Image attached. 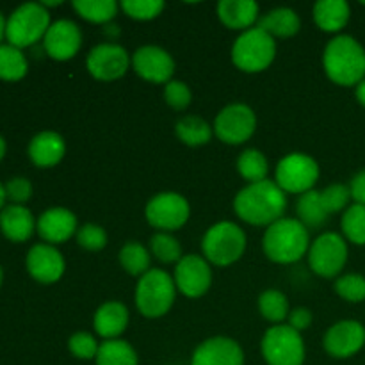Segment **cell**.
I'll return each instance as SVG.
<instances>
[{"instance_id": "obj_23", "label": "cell", "mask_w": 365, "mask_h": 365, "mask_svg": "<svg viewBox=\"0 0 365 365\" xmlns=\"http://www.w3.org/2000/svg\"><path fill=\"white\" fill-rule=\"evenodd\" d=\"M95 330L100 337L113 341L118 335L125 331L128 324V310L123 303L120 302H109L103 303L95 314Z\"/></svg>"}, {"instance_id": "obj_2", "label": "cell", "mask_w": 365, "mask_h": 365, "mask_svg": "<svg viewBox=\"0 0 365 365\" xmlns=\"http://www.w3.org/2000/svg\"><path fill=\"white\" fill-rule=\"evenodd\" d=\"M324 71L341 86H356L365 77V50L351 36H337L324 48Z\"/></svg>"}, {"instance_id": "obj_50", "label": "cell", "mask_w": 365, "mask_h": 365, "mask_svg": "<svg viewBox=\"0 0 365 365\" xmlns=\"http://www.w3.org/2000/svg\"><path fill=\"white\" fill-rule=\"evenodd\" d=\"M2 277H4V273H2V267H0V285H2Z\"/></svg>"}, {"instance_id": "obj_43", "label": "cell", "mask_w": 365, "mask_h": 365, "mask_svg": "<svg viewBox=\"0 0 365 365\" xmlns=\"http://www.w3.org/2000/svg\"><path fill=\"white\" fill-rule=\"evenodd\" d=\"M32 195V185L27 178H13L6 184V198L13 202V205H21Z\"/></svg>"}, {"instance_id": "obj_9", "label": "cell", "mask_w": 365, "mask_h": 365, "mask_svg": "<svg viewBox=\"0 0 365 365\" xmlns=\"http://www.w3.org/2000/svg\"><path fill=\"white\" fill-rule=\"evenodd\" d=\"M319 178V166L305 153H289L277 166V184L284 192L305 195Z\"/></svg>"}, {"instance_id": "obj_28", "label": "cell", "mask_w": 365, "mask_h": 365, "mask_svg": "<svg viewBox=\"0 0 365 365\" xmlns=\"http://www.w3.org/2000/svg\"><path fill=\"white\" fill-rule=\"evenodd\" d=\"M96 365H138V355L128 342L106 341L100 344L98 355H96Z\"/></svg>"}, {"instance_id": "obj_3", "label": "cell", "mask_w": 365, "mask_h": 365, "mask_svg": "<svg viewBox=\"0 0 365 365\" xmlns=\"http://www.w3.org/2000/svg\"><path fill=\"white\" fill-rule=\"evenodd\" d=\"M264 253L277 264H292L310 250V235L299 220L282 217L264 234Z\"/></svg>"}, {"instance_id": "obj_6", "label": "cell", "mask_w": 365, "mask_h": 365, "mask_svg": "<svg viewBox=\"0 0 365 365\" xmlns=\"http://www.w3.org/2000/svg\"><path fill=\"white\" fill-rule=\"evenodd\" d=\"M50 13L41 4L27 2L14 9L6 24V38L16 48L31 46L45 38L50 29Z\"/></svg>"}, {"instance_id": "obj_11", "label": "cell", "mask_w": 365, "mask_h": 365, "mask_svg": "<svg viewBox=\"0 0 365 365\" xmlns=\"http://www.w3.org/2000/svg\"><path fill=\"white\" fill-rule=\"evenodd\" d=\"M189 203L184 196L177 192H160L153 196L146 205V220L153 228L171 232L184 227L189 220Z\"/></svg>"}, {"instance_id": "obj_47", "label": "cell", "mask_w": 365, "mask_h": 365, "mask_svg": "<svg viewBox=\"0 0 365 365\" xmlns=\"http://www.w3.org/2000/svg\"><path fill=\"white\" fill-rule=\"evenodd\" d=\"M4 202H6V187H4V185L0 184V210H2Z\"/></svg>"}, {"instance_id": "obj_21", "label": "cell", "mask_w": 365, "mask_h": 365, "mask_svg": "<svg viewBox=\"0 0 365 365\" xmlns=\"http://www.w3.org/2000/svg\"><path fill=\"white\" fill-rule=\"evenodd\" d=\"M66 153L64 139L56 132H41L29 145V157L39 168H50L61 163Z\"/></svg>"}, {"instance_id": "obj_1", "label": "cell", "mask_w": 365, "mask_h": 365, "mask_svg": "<svg viewBox=\"0 0 365 365\" xmlns=\"http://www.w3.org/2000/svg\"><path fill=\"white\" fill-rule=\"evenodd\" d=\"M234 209L235 214L246 223L269 227L284 217L287 209V196L278 187L277 182H257L237 192Z\"/></svg>"}, {"instance_id": "obj_29", "label": "cell", "mask_w": 365, "mask_h": 365, "mask_svg": "<svg viewBox=\"0 0 365 365\" xmlns=\"http://www.w3.org/2000/svg\"><path fill=\"white\" fill-rule=\"evenodd\" d=\"M177 135L187 146H202L212 138V127L198 116H185L177 123Z\"/></svg>"}, {"instance_id": "obj_12", "label": "cell", "mask_w": 365, "mask_h": 365, "mask_svg": "<svg viewBox=\"0 0 365 365\" xmlns=\"http://www.w3.org/2000/svg\"><path fill=\"white\" fill-rule=\"evenodd\" d=\"M255 127V113L245 103H232L217 114L214 132L227 145H241L252 138Z\"/></svg>"}, {"instance_id": "obj_16", "label": "cell", "mask_w": 365, "mask_h": 365, "mask_svg": "<svg viewBox=\"0 0 365 365\" xmlns=\"http://www.w3.org/2000/svg\"><path fill=\"white\" fill-rule=\"evenodd\" d=\"M365 344V328L356 321H341L324 335V349L335 359H348Z\"/></svg>"}, {"instance_id": "obj_49", "label": "cell", "mask_w": 365, "mask_h": 365, "mask_svg": "<svg viewBox=\"0 0 365 365\" xmlns=\"http://www.w3.org/2000/svg\"><path fill=\"white\" fill-rule=\"evenodd\" d=\"M4 34H6V21H4V16L0 14V39H2Z\"/></svg>"}, {"instance_id": "obj_46", "label": "cell", "mask_w": 365, "mask_h": 365, "mask_svg": "<svg viewBox=\"0 0 365 365\" xmlns=\"http://www.w3.org/2000/svg\"><path fill=\"white\" fill-rule=\"evenodd\" d=\"M356 100L365 107V78L360 84H356Z\"/></svg>"}, {"instance_id": "obj_5", "label": "cell", "mask_w": 365, "mask_h": 365, "mask_svg": "<svg viewBox=\"0 0 365 365\" xmlns=\"http://www.w3.org/2000/svg\"><path fill=\"white\" fill-rule=\"evenodd\" d=\"M277 56L274 38L264 32L262 29H248L242 32L234 43L232 48V61L235 66L248 73L262 71L273 63Z\"/></svg>"}, {"instance_id": "obj_8", "label": "cell", "mask_w": 365, "mask_h": 365, "mask_svg": "<svg viewBox=\"0 0 365 365\" xmlns=\"http://www.w3.org/2000/svg\"><path fill=\"white\" fill-rule=\"evenodd\" d=\"M262 355L269 365H303L305 344L302 334L289 324L269 328L262 339Z\"/></svg>"}, {"instance_id": "obj_41", "label": "cell", "mask_w": 365, "mask_h": 365, "mask_svg": "<svg viewBox=\"0 0 365 365\" xmlns=\"http://www.w3.org/2000/svg\"><path fill=\"white\" fill-rule=\"evenodd\" d=\"M68 348H70V351L73 353L77 359L89 360V359H96L100 346L96 344L93 335L86 334V331H78V334H75L73 337L70 339Z\"/></svg>"}, {"instance_id": "obj_30", "label": "cell", "mask_w": 365, "mask_h": 365, "mask_svg": "<svg viewBox=\"0 0 365 365\" xmlns=\"http://www.w3.org/2000/svg\"><path fill=\"white\" fill-rule=\"evenodd\" d=\"M237 170L241 173V177L245 180L257 184V182L267 180V171H269V164L267 159L264 157V153H260L259 150H245V152L239 155L237 160Z\"/></svg>"}, {"instance_id": "obj_34", "label": "cell", "mask_w": 365, "mask_h": 365, "mask_svg": "<svg viewBox=\"0 0 365 365\" xmlns=\"http://www.w3.org/2000/svg\"><path fill=\"white\" fill-rule=\"evenodd\" d=\"M259 309L264 319L282 323L289 316V302L280 291H266L259 298Z\"/></svg>"}, {"instance_id": "obj_7", "label": "cell", "mask_w": 365, "mask_h": 365, "mask_svg": "<svg viewBox=\"0 0 365 365\" xmlns=\"http://www.w3.org/2000/svg\"><path fill=\"white\" fill-rule=\"evenodd\" d=\"M203 253L214 266H230L237 262L246 248V235L230 221H221L210 227L202 241Z\"/></svg>"}, {"instance_id": "obj_42", "label": "cell", "mask_w": 365, "mask_h": 365, "mask_svg": "<svg viewBox=\"0 0 365 365\" xmlns=\"http://www.w3.org/2000/svg\"><path fill=\"white\" fill-rule=\"evenodd\" d=\"M164 98H166V103L173 109L182 110L191 103V89L187 88V84L180 81H170L164 88Z\"/></svg>"}, {"instance_id": "obj_22", "label": "cell", "mask_w": 365, "mask_h": 365, "mask_svg": "<svg viewBox=\"0 0 365 365\" xmlns=\"http://www.w3.org/2000/svg\"><path fill=\"white\" fill-rule=\"evenodd\" d=\"M0 230L9 241L24 242L34 232V217L24 205H9L0 210Z\"/></svg>"}, {"instance_id": "obj_14", "label": "cell", "mask_w": 365, "mask_h": 365, "mask_svg": "<svg viewBox=\"0 0 365 365\" xmlns=\"http://www.w3.org/2000/svg\"><path fill=\"white\" fill-rule=\"evenodd\" d=\"M212 282V273L205 259L198 255L182 257L175 269V285L187 298H200L205 294Z\"/></svg>"}, {"instance_id": "obj_48", "label": "cell", "mask_w": 365, "mask_h": 365, "mask_svg": "<svg viewBox=\"0 0 365 365\" xmlns=\"http://www.w3.org/2000/svg\"><path fill=\"white\" fill-rule=\"evenodd\" d=\"M4 155H6V141H4L2 135H0V160H2Z\"/></svg>"}, {"instance_id": "obj_36", "label": "cell", "mask_w": 365, "mask_h": 365, "mask_svg": "<svg viewBox=\"0 0 365 365\" xmlns=\"http://www.w3.org/2000/svg\"><path fill=\"white\" fill-rule=\"evenodd\" d=\"M152 246V253L155 255V259H159L160 262L171 264V262H180L182 259V248L180 242L173 237V235L166 234V232H160L155 234L150 241Z\"/></svg>"}, {"instance_id": "obj_40", "label": "cell", "mask_w": 365, "mask_h": 365, "mask_svg": "<svg viewBox=\"0 0 365 365\" xmlns=\"http://www.w3.org/2000/svg\"><path fill=\"white\" fill-rule=\"evenodd\" d=\"M77 242L82 248L89 250V252H98V250L106 248L107 234L102 227L89 223L84 225L82 228H78Z\"/></svg>"}, {"instance_id": "obj_15", "label": "cell", "mask_w": 365, "mask_h": 365, "mask_svg": "<svg viewBox=\"0 0 365 365\" xmlns=\"http://www.w3.org/2000/svg\"><path fill=\"white\" fill-rule=\"evenodd\" d=\"M132 64L139 77L155 84H168L175 71L173 57L160 46L153 45L135 50Z\"/></svg>"}, {"instance_id": "obj_20", "label": "cell", "mask_w": 365, "mask_h": 365, "mask_svg": "<svg viewBox=\"0 0 365 365\" xmlns=\"http://www.w3.org/2000/svg\"><path fill=\"white\" fill-rule=\"evenodd\" d=\"M75 230H77V217L71 210L63 207L45 210L38 220V234L41 235L43 241L52 245L68 241Z\"/></svg>"}, {"instance_id": "obj_26", "label": "cell", "mask_w": 365, "mask_h": 365, "mask_svg": "<svg viewBox=\"0 0 365 365\" xmlns=\"http://www.w3.org/2000/svg\"><path fill=\"white\" fill-rule=\"evenodd\" d=\"M299 16L289 7H277V9L269 11L264 14L259 21V29L267 32L269 36H278V38H291V36L298 34L299 31Z\"/></svg>"}, {"instance_id": "obj_33", "label": "cell", "mask_w": 365, "mask_h": 365, "mask_svg": "<svg viewBox=\"0 0 365 365\" xmlns=\"http://www.w3.org/2000/svg\"><path fill=\"white\" fill-rule=\"evenodd\" d=\"M120 262L132 277H143L150 271V253L139 242H127L120 252Z\"/></svg>"}, {"instance_id": "obj_4", "label": "cell", "mask_w": 365, "mask_h": 365, "mask_svg": "<svg viewBox=\"0 0 365 365\" xmlns=\"http://www.w3.org/2000/svg\"><path fill=\"white\" fill-rule=\"evenodd\" d=\"M175 280L163 269H150L139 278L135 289V305L145 317L164 316L175 302Z\"/></svg>"}, {"instance_id": "obj_37", "label": "cell", "mask_w": 365, "mask_h": 365, "mask_svg": "<svg viewBox=\"0 0 365 365\" xmlns=\"http://www.w3.org/2000/svg\"><path fill=\"white\" fill-rule=\"evenodd\" d=\"M121 9L134 20H152L164 9L163 0H123Z\"/></svg>"}, {"instance_id": "obj_17", "label": "cell", "mask_w": 365, "mask_h": 365, "mask_svg": "<svg viewBox=\"0 0 365 365\" xmlns=\"http://www.w3.org/2000/svg\"><path fill=\"white\" fill-rule=\"evenodd\" d=\"M81 29L70 20H59L50 25L43 38L45 52L56 61H68L81 50Z\"/></svg>"}, {"instance_id": "obj_13", "label": "cell", "mask_w": 365, "mask_h": 365, "mask_svg": "<svg viewBox=\"0 0 365 365\" xmlns=\"http://www.w3.org/2000/svg\"><path fill=\"white\" fill-rule=\"evenodd\" d=\"M130 57L120 45L103 43L95 46L88 56V70L98 81H116L128 70Z\"/></svg>"}, {"instance_id": "obj_35", "label": "cell", "mask_w": 365, "mask_h": 365, "mask_svg": "<svg viewBox=\"0 0 365 365\" xmlns=\"http://www.w3.org/2000/svg\"><path fill=\"white\" fill-rule=\"evenodd\" d=\"M342 232L346 237L355 245H365V207L355 205L349 207L342 216Z\"/></svg>"}, {"instance_id": "obj_31", "label": "cell", "mask_w": 365, "mask_h": 365, "mask_svg": "<svg viewBox=\"0 0 365 365\" xmlns=\"http://www.w3.org/2000/svg\"><path fill=\"white\" fill-rule=\"evenodd\" d=\"M27 73V59L20 48L13 45H0V78L20 81Z\"/></svg>"}, {"instance_id": "obj_27", "label": "cell", "mask_w": 365, "mask_h": 365, "mask_svg": "<svg viewBox=\"0 0 365 365\" xmlns=\"http://www.w3.org/2000/svg\"><path fill=\"white\" fill-rule=\"evenodd\" d=\"M296 209H298L299 221L305 225L307 230H317V228L323 227L328 221V217H330V214L324 209L323 200H321V192L314 191V189L299 196Z\"/></svg>"}, {"instance_id": "obj_32", "label": "cell", "mask_w": 365, "mask_h": 365, "mask_svg": "<svg viewBox=\"0 0 365 365\" xmlns=\"http://www.w3.org/2000/svg\"><path fill=\"white\" fill-rule=\"evenodd\" d=\"M73 7L91 24H106L113 20L118 11V4L114 0H75Z\"/></svg>"}, {"instance_id": "obj_18", "label": "cell", "mask_w": 365, "mask_h": 365, "mask_svg": "<svg viewBox=\"0 0 365 365\" xmlns=\"http://www.w3.org/2000/svg\"><path fill=\"white\" fill-rule=\"evenodd\" d=\"M27 269L39 284H53L63 277L64 259L52 245H36L27 255Z\"/></svg>"}, {"instance_id": "obj_24", "label": "cell", "mask_w": 365, "mask_h": 365, "mask_svg": "<svg viewBox=\"0 0 365 365\" xmlns=\"http://www.w3.org/2000/svg\"><path fill=\"white\" fill-rule=\"evenodd\" d=\"M217 14L228 29H248L259 16V4L252 0H221Z\"/></svg>"}, {"instance_id": "obj_44", "label": "cell", "mask_w": 365, "mask_h": 365, "mask_svg": "<svg viewBox=\"0 0 365 365\" xmlns=\"http://www.w3.org/2000/svg\"><path fill=\"white\" fill-rule=\"evenodd\" d=\"M310 323H312V314L307 309H294L289 316V327L294 328L296 331H303L309 328Z\"/></svg>"}, {"instance_id": "obj_39", "label": "cell", "mask_w": 365, "mask_h": 365, "mask_svg": "<svg viewBox=\"0 0 365 365\" xmlns=\"http://www.w3.org/2000/svg\"><path fill=\"white\" fill-rule=\"evenodd\" d=\"M321 192V200H323V205L327 209L328 214L339 212L341 209H344L348 205V202L351 200V191H349L348 185L344 184H331L330 187H327Z\"/></svg>"}, {"instance_id": "obj_10", "label": "cell", "mask_w": 365, "mask_h": 365, "mask_svg": "<svg viewBox=\"0 0 365 365\" xmlns=\"http://www.w3.org/2000/svg\"><path fill=\"white\" fill-rule=\"evenodd\" d=\"M348 260L346 241L335 232H327L312 242L309 250V262L314 273L323 278L337 277Z\"/></svg>"}, {"instance_id": "obj_45", "label": "cell", "mask_w": 365, "mask_h": 365, "mask_svg": "<svg viewBox=\"0 0 365 365\" xmlns=\"http://www.w3.org/2000/svg\"><path fill=\"white\" fill-rule=\"evenodd\" d=\"M349 191H351V198L359 205L365 207V170L353 178L351 184H349Z\"/></svg>"}, {"instance_id": "obj_19", "label": "cell", "mask_w": 365, "mask_h": 365, "mask_svg": "<svg viewBox=\"0 0 365 365\" xmlns=\"http://www.w3.org/2000/svg\"><path fill=\"white\" fill-rule=\"evenodd\" d=\"M245 353L241 346L227 337H214L198 346L191 365H242Z\"/></svg>"}, {"instance_id": "obj_38", "label": "cell", "mask_w": 365, "mask_h": 365, "mask_svg": "<svg viewBox=\"0 0 365 365\" xmlns=\"http://www.w3.org/2000/svg\"><path fill=\"white\" fill-rule=\"evenodd\" d=\"M335 291L346 302L360 303L365 299V278L360 274H344L335 284Z\"/></svg>"}, {"instance_id": "obj_25", "label": "cell", "mask_w": 365, "mask_h": 365, "mask_svg": "<svg viewBox=\"0 0 365 365\" xmlns=\"http://www.w3.org/2000/svg\"><path fill=\"white\" fill-rule=\"evenodd\" d=\"M314 20L319 29L337 32L346 27L349 20V6L344 0H319L314 6Z\"/></svg>"}]
</instances>
